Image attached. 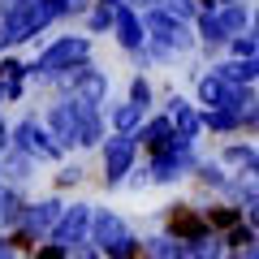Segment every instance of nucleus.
Returning <instances> with one entry per match:
<instances>
[{
  "mask_svg": "<svg viewBox=\"0 0 259 259\" xmlns=\"http://www.w3.org/2000/svg\"><path fill=\"white\" fill-rule=\"evenodd\" d=\"M87 56H91V44L78 39V35H69V39H56V44L48 48L35 65H26V69H30V74H39V78H56V74H65V69L87 65Z\"/></svg>",
  "mask_w": 259,
  "mask_h": 259,
  "instance_id": "nucleus-1",
  "label": "nucleus"
},
{
  "mask_svg": "<svg viewBox=\"0 0 259 259\" xmlns=\"http://www.w3.org/2000/svg\"><path fill=\"white\" fill-rule=\"evenodd\" d=\"M91 229H95V246H100L108 259H134L139 255V238L125 229L121 216L100 212V216H91Z\"/></svg>",
  "mask_w": 259,
  "mask_h": 259,
  "instance_id": "nucleus-2",
  "label": "nucleus"
},
{
  "mask_svg": "<svg viewBox=\"0 0 259 259\" xmlns=\"http://www.w3.org/2000/svg\"><path fill=\"white\" fill-rule=\"evenodd\" d=\"M9 143H18V156H26V160H56L61 156V147L52 143V134H48L35 117L18 121V130H9Z\"/></svg>",
  "mask_w": 259,
  "mask_h": 259,
  "instance_id": "nucleus-3",
  "label": "nucleus"
},
{
  "mask_svg": "<svg viewBox=\"0 0 259 259\" xmlns=\"http://www.w3.org/2000/svg\"><path fill=\"white\" fill-rule=\"evenodd\" d=\"M199 160H194V143H182V139H168L156 147V160H151V177L156 182H173V177H182L186 168H194Z\"/></svg>",
  "mask_w": 259,
  "mask_h": 259,
  "instance_id": "nucleus-4",
  "label": "nucleus"
},
{
  "mask_svg": "<svg viewBox=\"0 0 259 259\" xmlns=\"http://www.w3.org/2000/svg\"><path fill=\"white\" fill-rule=\"evenodd\" d=\"M143 30H151L147 39H156V52H160V56H168V52H186V48H190L186 22L164 18L160 9H151V13H147V26H143Z\"/></svg>",
  "mask_w": 259,
  "mask_h": 259,
  "instance_id": "nucleus-5",
  "label": "nucleus"
},
{
  "mask_svg": "<svg viewBox=\"0 0 259 259\" xmlns=\"http://www.w3.org/2000/svg\"><path fill=\"white\" fill-rule=\"evenodd\" d=\"M87 225H91V212H87L82 203H74L69 212L56 216V225H52V242H56L61 250L82 246V242H87Z\"/></svg>",
  "mask_w": 259,
  "mask_h": 259,
  "instance_id": "nucleus-6",
  "label": "nucleus"
},
{
  "mask_svg": "<svg viewBox=\"0 0 259 259\" xmlns=\"http://www.w3.org/2000/svg\"><path fill=\"white\" fill-rule=\"evenodd\" d=\"M134 164V139L130 134H117V139L104 143V173H108V186H117L121 177Z\"/></svg>",
  "mask_w": 259,
  "mask_h": 259,
  "instance_id": "nucleus-7",
  "label": "nucleus"
},
{
  "mask_svg": "<svg viewBox=\"0 0 259 259\" xmlns=\"http://www.w3.org/2000/svg\"><path fill=\"white\" fill-rule=\"evenodd\" d=\"M56 216H61V203H56V199L30 203L26 212H22V233L13 238V246H18V242H30V238H39L44 229H52V225H56Z\"/></svg>",
  "mask_w": 259,
  "mask_h": 259,
  "instance_id": "nucleus-8",
  "label": "nucleus"
},
{
  "mask_svg": "<svg viewBox=\"0 0 259 259\" xmlns=\"http://www.w3.org/2000/svg\"><path fill=\"white\" fill-rule=\"evenodd\" d=\"M168 229H173V242H182V246H190V242L207 238V225H203V216L194 212V207H186V203L168 212Z\"/></svg>",
  "mask_w": 259,
  "mask_h": 259,
  "instance_id": "nucleus-9",
  "label": "nucleus"
},
{
  "mask_svg": "<svg viewBox=\"0 0 259 259\" xmlns=\"http://www.w3.org/2000/svg\"><path fill=\"white\" fill-rule=\"evenodd\" d=\"M48 125H52L56 147H69V143H78V108H74V100L52 104V112H48Z\"/></svg>",
  "mask_w": 259,
  "mask_h": 259,
  "instance_id": "nucleus-10",
  "label": "nucleus"
},
{
  "mask_svg": "<svg viewBox=\"0 0 259 259\" xmlns=\"http://www.w3.org/2000/svg\"><path fill=\"white\" fill-rule=\"evenodd\" d=\"M112 30H117L121 48H130V52H139V48L147 44V30H143V22L134 18L130 5H117V9H112Z\"/></svg>",
  "mask_w": 259,
  "mask_h": 259,
  "instance_id": "nucleus-11",
  "label": "nucleus"
},
{
  "mask_svg": "<svg viewBox=\"0 0 259 259\" xmlns=\"http://www.w3.org/2000/svg\"><path fill=\"white\" fill-rule=\"evenodd\" d=\"M69 87H74V100L78 104H91V108H95V104L104 100V91H108V78H104L100 69H91V65H78V74H74Z\"/></svg>",
  "mask_w": 259,
  "mask_h": 259,
  "instance_id": "nucleus-12",
  "label": "nucleus"
},
{
  "mask_svg": "<svg viewBox=\"0 0 259 259\" xmlns=\"http://www.w3.org/2000/svg\"><path fill=\"white\" fill-rule=\"evenodd\" d=\"M168 130H173V139L194 143V134H199V112L186 100H168Z\"/></svg>",
  "mask_w": 259,
  "mask_h": 259,
  "instance_id": "nucleus-13",
  "label": "nucleus"
},
{
  "mask_svg": "<svg viewBox=\"0 0 259 259\" xmlns=\"http://www.w3.org/2000/svg\"><path fill=\"white\" fill-rule=\"evenodd\" d=\"M233 95H238V91H229V87H225L216 74L199 78V100L207 104V112H216V108H233Z\"/></svg>",
  "mask_w": 259,
  "mask_h": 259,
  "instance_id": "nucleus-14",
  "label": "nucleus"
},
{
  "mask_svg": "<svg viewBox=\"0 0 259 259\" xmlns=\"http://www.w3.org/2000/svg\"><path fill=\"white\" fill-rule=\"evenodd\" d=\"M78 147H91V143H100V108H91V104H78Z\"/></svg>",
  "mask_w": 259,
  "mask_h": 259,
  "instance_id": "nucleus-15",
  "label": "nucleus"
},
{
  "mask_svg": "<svg viewBox=\"0 0 259 259\" xmlns=\"http://www.w3.org/2000/svg\"><path fill=\"white\" fill-rule=\"evenodd\" d=\"M212 18H216V30H221L225 39H238V35H242V26L250 22L242 5H225V9H221V13H212Z\"/></svg>",
  "mask_w": 259,
  "mask_h": 259,
  "instance_id": "nucleus-16",
  "label": "nucleus"
},
{
  "mask_svg": "<svg viewBox=\"0 0 259 259\" xmlns=\"http://www.w3.org/2000/svg\"><path fill=\"white\" fill-rule=\"evenodd\" d=\"M173 139V130H168V117H156V121H147V125H139V139H134V147L139 143H147L151 151L160 147V143H168Z\"/></svg>",
  "mask_w": 259,
  "mask_h": 259,
  "instance_id": "nucleus-17",
  "label": "nucleus"
},
{
  "mask_svg": "<svg viewBox=\"0 0 259 259\" xmlns=\"http://www.w3.org/2000/svg\"><path fill=\"white\" fill-rule=\"evenodd\" d=\"M39 0H0V26H13V22H22L30 9H35Z\"/></svg>",
  "mask_w": 259,
  "mask_h": 259,
  "instance_id": "nucleus-18",
  "label": "nucleus"
},
{
  "mask_svg": "<svg viewBox=\"0 0 259 259\" xmlns=\"http://www.w3.org/2000/svg\"><path fill=\"white\" fill-rule=\"evenodd\" d=\"M203 225H207V233L212 229H233V225H242V212L238 207H212V212L203 216Z\"/></svg>",
  "mask_w": 259,
  "mask_h": 259,
  "instance_id": "nucleus-19",
  "label": "nucleus"
},
{
  "mask_svg": "<svg viewBox=\"0 0 259 259\" xmlns=\"http://www.w3.org/2000/svg\"><path fill=\"white\" fill-rule=\"evenodd\" d=\"M22 212H26V203H22L13 190H0V225H13L22 221Z\"/></svg>",
  "mask_w": 259,
  "mask_h": 259,
  "instance_id": "nucleus-20",
  "label": "nucleus"
},
{
  "mask_svg": "<svg viewBox=\"0 0 259 259\" xmlns=\"http://www.w3.org/2000/svg\"><path fill=\"white\" fill-rule=\"evenodd\" d=\"M199 125H207V130H238V112H233V108L203 112V117H199Z\"/></svg>",
  "mask_w": 259,
  "mask_h": 259,
  "instance_id": "nucleus-21",
  "label": "nucleus"
},
{
  "mask_svg": "<svg viewBox=\"0 0 259 259\" xmlns=\"http://www.w3.org/2000/svg\"><path fill=\"white\" fill-rule=\"evenodd\" d=\"M112 125H117V134H130L134 125H143V112L134 108V104H121V108L112 112Z\"/></svg>",
  "mask_w": 259,
  "mask_h": 259,
  "instance_id": "nucleus-22",
  "label": "nucleus"
},
{
  "mask_svg": "<svg viewBox=\"0 0 259 259\" xmlns=\"http://www.w3.org/2000/svg\"><path fill=\"white\" fill-rule=\"evenodd\" d=\"M156 9L173 22H186V18H194V0H160Z\"/></svg>",
  "mask_w": 259,
  "mask_h": 259,
  "instance_id": "nucleus-23",
  "label": "nucleus"
},
{
  "mask_svg": "<svg viewBox=\"0 0 259 259\" xmlns=\"http://www.w3.org/2000/svg\"><path fill=\"white\" fill-rule=\"evenodd\" d=\"M225 160H229V164H242L246 173H255V147H242V143H233V147H225Z\"/></svg>",
  "mask_w": 259,
  "mask_h": 259,
  "instance_id": "nucleus-24",
  "label": "nucleus"
},
{
  "mask_svg": "<svg viewBox=\"0 0 259 259\" xmlns=\"http://www.w3.org/2000/svg\"><path fill=\"white\" fill-rule=\"evenodd\" d=\"M130 104L139 112H147V104H151V87H147V78H134L130 82Z\"/></svg>",
  "mask_w": 259,
  "mask_h": 259,
  "instance_id": "nucleus-25",
  "label": "nucleus"
},
{
  "mask_svg": "<svg viewBox=\"0 0 259 259\" xmlns=\"http://www.w3.org/2000/svg\"><path fill=\"white\" fill-rule=\"evenodd\" d=\"M199 30H203V44H207V48L225 44V35L216 30V18H212V13H203V18H199Z\"/></svg>",
  "mask_w": 259,
  "mask_h": 259,
  "instance_id": "nucleus-26",
  "label": "nucleus"
},
{
  "mask_svg": "<svg viewBox=\"0 0 259 259\" xmlns=\"http://www.w3.org/2000/svg\"><path fill=\"white\" fill-rule=\"evenodd\" d=\"M194 168H199V177H203L207 186H229V177H225L221 164H194Z\"/></svg>",
  "mask_w": 259,
  "mask_h": 259,
  "instance_id": "nucleus-27",
  "label": "nucleus"
},
{
  "mask_svg": "<svg viewBox=\"0 0 259 259\" xmlns=\"http://www.w3.org/2000/svg\"><path fill=\"white\" fill-rule=\"evenodd\" d=\"M233 56H238V61H255V35H238L233 39Z\"/></svg>",
  "mask_w": 259,
  "mask_h": 259,
  "instance_id": "nucleus-28",
  "label": "nucleus"
},
{
  "mask_svg": "<svg viewBox=\"0 0 259 259\" xmlns=\"http://www.w3.org/2000/svg\"><path fill=\"white\" fill-rule=\"evenodd\" d=\"M26 168H30L26 156H9V160H5V173H9L13 182H22V177H26Z\"/></svg>",
  "mask_w": 259,
  "mask_h": 259,
  "instance_id": "nucleus-29",
  "label": "nucleus"
},
{
  "mask_svg": "<svg viewBox=\"0 0 259 259\" xmlns=\"http://www.w3.org/2000/svg\"><path fill=\"white\" fill-rule=\"evenodd\" d=\"M104 26H112V9H104V5H100V9L91 13V30H104Z\"/></svg>",
  "mask_w": 259,
  "mask_h": 259,
  "instance_id": "nucleus-30",
  "label": "nucleus"
},
{
  "mask_svg": "<svg viewBox=\"0 0 259 259\" xmlns=\"http://www.w3.org/2000/svg\"><path fill=\"white\" fill-rule=\"evenodd\" d=\"M35 259H69V250H61V246L52 242V246H44V250H39Z\"/></svg>",
  "mask_w": 259,
  "mask_h": 259,
  "instance_id": "nucleus-31",
  "label": "nucleus"
},
{
  "mask_svg": "<svg viewBox=\"0 0 259 259\" xmlns=\"http://www.w3.org/2000/svg\"><path fill=\"white\" fill-rule=\"evenodd\" d=\"M78 177H82V168H78V164H69V168H65V173H61V186H69V182H78Z\"/></svg>",
  "mask_w": 259,
  "mask_h": 259,
  "instance_id": "nucleus-32",
  "label": "nucleus"
},
{
  "mask_svg": "<svg viewBox=\"0 0 259 259\" xmlns=\"http://www.w3.org/2000/svg\"><path fill=\"white\" fill-rule=\"evenodd\" d=\"M0 259H13V242L9 238H0Z\"/></svg>",
  "mask_w": 259,
  "mask_h": 259,
  "instance_id": "nucleus-33",
  "label": "nucleus"
},
{
  "mask_svg": "<svg viewBox=\"0 0 259 259\" xmlns=\"http://www.w3.org/2000/svg\"><path fill=\"white\" fill-rule=\"evenodd\" d=\"M0 147H9V125L0 121Z\"/></svg>",
  "mask_w": 259,
  "mask_h": 259,
  "instance_id": "nucleus-34",
  "label": "nucleus"
},
{
  "mask_svg": "<svg viewBox=\"0 0 259 259\" xmlns=\"http://www.w3.org/2000/svg\"><path fill=\"white\" fill-rule=\"evenodd\" d=\"M134 9H151V5H160V0H130Z\"/></svg>",
  "mask_w": 259,
  "mask_h": 259,
  "instance_id": "nucleus-35",
  "label": "nucleus"
},
{
  "mask_svg": "<svg viewBox=\"0 0 259 259\" xmlns=\"http://www.w3.org/2000/svg\"><path fill=\"white\" fill-rule=\"evenodd\" d=\"M238 259H255V246H242V250H238Z\"/></svg>",
  "mask_w": 259,
  "mask_h": 259,
  "instance_id": "nucleus-36",
  "label": "nucleus"
},
{
  "mask_svg": "<svg viewBox=\"0 0 259 259\" xmlns=\"http://www.w3.org/2000/svg\"><path fill=\"white\" fill-rule=\"evenodd\" d=\"M112 5H117V0H104V9H112Z\"/></svg>",
  "mask_w": 259,
  "mask_h": 259,
  "instance_id": "nucleus-37",
  "label": "nucleus"
}]
</instances>
